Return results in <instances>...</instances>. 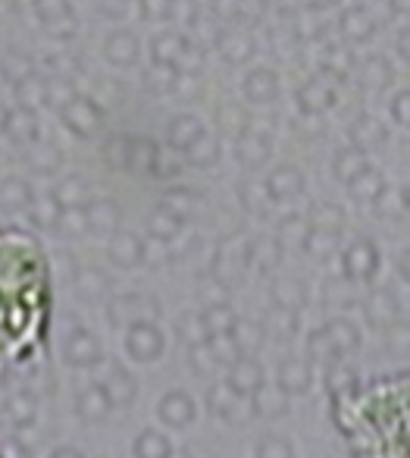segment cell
Here are the masks:
<instances>
[{
	"mask_svg": "<svg viewBox=\"0 0 410 458\" xmlns=\"http://www.w3.org/2000/svg\"><path fill=\"white\" fill-rule=\"evenodd\" d=\"M47 261L29 233H0V358L22 361L47 324Z\"/></svg>",
	"mask_w": 410,
	"mask_h": 458,
	"instance_id": "6da1fadb",
	"label": "cell"
},
{
	"mask_svg": "<svg viewBox=\"0 0 410 458\" xmlns=\"http://www.w3.org/2000/svg\"><path fill=\"white\" fill-rule=\"evenodd\" d=\"M163 333L154 320H135L126 327V355L138 364H151L163 355Z\"/></svg>",
	"mask_w": 410,
	"mask_h": 458,
	"instance_id": "7a4b0ae2",
	"label": "cell"
},
{
	"mask_svg": "<svg viewBox=\"0 0 410 458\" xmlns=\"http://www.w3.org/2000/svg\"><path fill=\"white\" fill-rule=\"evenodd\" d=\"M379 267H382V255L370 239H354L341 255V270L351 283H370L379 274Z\"/></svg>",
	"mask_w": 410,
	"mask_h": 458,
	"instance_id": "3957f363",
	"label": "cell"
},
{
	"mask_svg": "<svg viewBox=\"0 0 410 458\" xmlns=\"http://www.w3.org/2000/svg\"><path fill=\"white\" fill-rule=\"evenodd\" d=\"M63 361L76 370H91L104 361V345L101 339L95 336L85 327H76L70 336L63 339Z\"/></svg>",
	"mask_w": 410,
	"mask_h": 458,
	"instance_id": "277c9868",
	"label": "cell"
},
{
	"mask_svg": "<svg viewBox=\"0 0 410 458\" xmlns=\"http://www.w3.org/2000/svg\"><path fill=\"white\" fill-rule=\"evenodd\" d=\"M97 386L107 393L113 408H129L135 402V395H138V380H135V374L122 361H110L104 377L97 380Z\"/></svg>",
	"mask_w": 410,
	"mask_h": 458,
	"instance_id": "5b68a950",
	"label": "cell"
},
{
	"mask_svg": "<svg viewBox=\"0 0 410 458\" xmlns=\"http://www.w3.org/2000/svg\"><path fill=\"white\" fill-rule=\"evenodd\" d=\"M157 418H160V424L172 427V430L191 427L197 418V405H195V399H191V393H185V389H170L166 395H160Z\"/></svg>",
	"mask_w": 410,
	"mask_h": 458,
	"instance_id": "8992f818",
	"label": "cell"
},
{
	"mask_svg": "<svg viewBox=\"0 0 410 458\" xmlns=\"http://www.w3.org/2000/svg\"><path fill=\"white\" fill-rule=\"evenodd\" d=\"M229 377H226V386L232 389L235 395H254L260 386L266 383V370L264 364L257 361L254 355H238L232 364H229Z\"/></svg>",
	"mask_w": 410,
	"mask_h": 458,
	"instance_id": "52a82bcc",
	"label": "cell"
},
{
	"mask_svg": "<svg viewBox=\"0 0 410 458\" xmlns=\"http://www.w3.org/2000/svg\"><path fill=\"white\" fill-rule=\"evenodd\" d=\"M154 314H157V308H154L147 299L132 295V293L116 295V299H110V305H107L110 327H120V330H126V327L135 324V320H154Z\"/></svg>",
	"mask_w": 410,
	"mask_h": 458,
	"instance_id": "ba28073f",
	"label": "cell"
},
{
	"mask_svg": "<svg viewBox=\"0 0 410 458\" xmlns=\"http://www.w3.org/2000/svg\"><path fill=\"white\" fill-rule=\"evenodd\" d=\"M276 386L282 389L285 395L310 393V386H314V364H310L307 358H285V361L279 364Z\"/></svg>",
	"mask_w": 410,
	"mask_h": 458,
	"instance_id": "9c48e42d",
	"label": "cell"
},
{
	"mask_svg": "<svg viewBox=\"0 0 410 458\" xmlns=\"http://www.w3.org/2000/svg\"><path fill=\"white\" fill-rule=\"evenodd\" d=\"M110 261L116 264V267L122 270H132V267H141L147 258V245L141 242L135 233H116L113 239H110V249H107Z\"/></svg>",
	"mask_w": 410,
	"mask_h": 458,
	"instance_id": "30bf717a",
	"label": "cell"
},
{
	"mask_svg": "<svg viewBox=\"0 0 410 458\" xmlns=\"http://www.w3.org/2000/svg\"><path fill=\"white\" fill-rule=\"evenodd\" d=\"M247 402H251L254 418L279 420V418H285V414H289V395H285L276 383H272V386H270V383H264L257 393L247 395Z\"/></svg>",
	"mask_w": 410,
	"mask_h": 458,
	"instance_id": "8fae6325",
	"label": "cell"
},
{
	"mask_svg": "<svg viewBox=\"0 0 410 458\" xmlns=\"http://www.w3.org/2000/svg\"><path fill=\"white\" fill-rule=\"evenodd\" d=\"M110 411H113V405H110L107 393H104L97 383H91V386L79 389L76 395V414L85 420V424H104V420L110 418Z\"/></svg>",
	"mask_w": 410,
	"mask_h": 458,
	"instance_id": "7c38bea8",
	"label": "cell"
},
{
	"mask_svg": "<svg viewBox=\"0 0 410 458\" xmlns=\"http://www.w3.org/2000/svg\"><path fill=\"white\" fill-rule=\"evenodd\" d=\"M104 57H107V64L120 66V70H129V66H135V60H138V38H135L132 32H126V29H116V32H110V38L104 41Z\"/></svg>",
	"mask_w": 410,
	"mask_h": 458,
	"instance_id": "4fadbf2b",
	"label": "cell"
},
{
	"mask_svg": "<svg viewBox=\"0 0 410 458\" xmlns=\"http://www.w3.org/2000/svg\"><path fill=\"white\" fill-rule=\"evenodd\" d=\"M364 311H366V320H370L372 327H395L397 318H401V308H397L395 295L389 293V289H376V293H370V299L364 301Z\"/></svg>",
	"mask_w": 410,
	"mask_h": 458,
	"instance_id": "5bb4252c",
	"label": "cell"
},
{
	"mask_svg": "<svg viewBox=\"0 0 410 458\" xmlns=\"http://www.w3.org/2000/svg\"><path fill=\"white\" fill-rule=\"evenodd\" d=\"M266 195H270L272 201H295V198L304 195V176L295 166H279V170H272V176L266 179Z\"/></svg>",
	"mask_w": 410,
	"mask_h": 458,
	"instance_id": "9a60e30c",
	"label": "cell"
},
{
	"mask_svg": "<svg viewBox=\"0 0 410 458\" xmlns=\"http://www.w3.org/2000/svg\"><path fill=\"white\" fill-rule=\"evenodd\" d=\"M4 418H7L16 430H26V427H32L35 420H38V395L26 393V389L13 393L7 402H4Z\"/></svg>",
	"mask_w": 410,
	"mask_h": 458,
	"instance_id": "2e32d148",
	"label": "cell"
},
{
	"mask_svg": "<svg viewBox=\"0 0 410 458\" xmlns=\"http://www.w3.org/2000/svg\"><path fill=\"white\" fill-rule=\"evenodd\" d=\"M322 333L329 336V343H332V349L339 358H347V355H354V352H360V343H364V339H360V330L347 318L329 320V324L322 327Z\"/></svg>",
	"mask_w": 410,
	"mask_h": 458,
	"instance_id": "e0dca14e",
	"label": "cell"
},
{
	"mask_svg": "<svg viewBox=\"0 0 410 458\" xmlns=\"http://www.w3.org/2000/svg\"><path fill=\"white\" fill-rule=\"evenodd\" d=\"M322 383H326V393L332 395V399H341V395H351L354 389L360 386V374L351 364H345V358H339V361L326 364Z\"/></svg>",
	"mask_w": 410,
	"mask_h": 458,
	"instance_id": "ac0fdd59",
	"label": "cell"
},
{
	"mask_svg": "<svg viewBox=\"0 0 410 458\" xmlns=\"http://www.w3.org/2000/svg\"><path fill=\"white\" fill-rule=\"evenodd\" d=\"M172 455V443L166 433L145 427V430L135 437L132 443V458H170Z\"/></svg>",
	"mask_w": 410,
	"mask_h": 458,
	"instance_id": "d6986e66",
	"label": "cell"
},
{
	"mask_svg": "<svg viewBox=\"0 0 410 458\" xmlns=\"http://www.w3.org/2000/svg\"><path fill=\"white\" fill-rule=\"evenodd\" d=\"M245 95L254 104H270L279 95V79L270 70H254L251 76H245Z\"/></svg>",
	"mask_w": 410,
	"mask_h": 458,
	"instance_id": "ffe728a7",
	"label": "cell"
},
{
	"mask_svg": "<svg viewBox=\"0 0 410 458\" xmlns=\"http://www.w3.org/2000/svg\"><path fill=\"white\" fill-rule=\"evenodd\" d=\"M204 327H207L210 336H229L232 327L238 324V314L226 305V301H216V305H207V311L201 314Z\"/></svg>",
	"mask_w": 410,
	"mask_h": 458,
	"instance_id": "44dd1931",
	"label": "cell"
},
{
	"mask_svg": "<svg viewBox=\"0 0 410 458\" xmlns=\"http://www.w3.org/2000/svg\"><path fill=\"white\" fill-rule=\"evenodd\" d=\"M85 216V229H95V233H113L116 223H120V214L110 201H91L88 210L82 208Z\"/></svg>",
	"mask_w": 410,
	"mask_h": 458,
	"instance_id": "7402d4cb",
	"label": "cell"
},
{
	"mask_svg": "<svg viewBox=\"0 0 410 458\" xmlns=\"http://www.w3.org/2000/svg\"><path fill=\"white\" fill-rule=\"evenodd\" d=\"M147 229H151V236L157 242H172L182 233V216L172 214V208H163L147 220Z\"/></svg>",
	"mask_w": 410,
	"mask_h": 458,
	"instance_id": "603a6c76",
	"label": "cell"
},
{
	"mask_svg": "<svg viewBox=\"0 0 410 458\" xmlns=\"http://www.w3.org/2000/svg\"><path fill=\"white\" fill-rule=\"evenodd\" d=\"M332 170H335V176H339L341 182L351 185L354 179H357L360 173L370 170V166H366V157H364V154H360V151H341L339 157H335Z\"/></svg>",
	"mask_w": 410,
	"mask_h": 458,
	"instance_id": "cb8c5ba5",
	"label": "cell"
},
{
	"mask_svg": "<svg viewBox=\"0 0 410 458\" xmlns=\"http://www.w3.org/2000/svg\"><path fill=\"white\" fill-rule=\"evenodd\" d=\"M179 339H182L188 349H197V345L210 343V333H207V327H204L201 314H185V318L179 320Z\"/></svg>",
	"mask_w": 410,
	"mask_h": 458,
	"instance_id": "d4e9b609",
	"label": "cell"
},
{
	"mask_svg": "<svg viewBox=\"0 0 410 458\" xmlns=\"http://www.w3.org/2000/svg\"><path fill=\"white\" fill-rule=\"evenodd\" d=\"M229 336H232L238 355H254V352L260 349V343H264V333H260V327L245 324V320H238V324L232 327V333H229Z\"/></svg>",
	"mask_w": 410,
	"mask_h": 458,
	"instance_id": "484cf974",
	"label": "cell"
},
{
	"mask_svg": "<svg viewBox=\"0 0 410 458\" xmlns=\"http://www.w3.org/2000/svg\"><path fill=\"white\" fill-rule=\"evenodd\" d=\"M307 361L310 364H322V368H326V364H332V361H339V355H335L332 343H329V336L322 333V327L307 336Z\"/></svg>",
	"mask_w": 410,
	"mask_h": 458,
	"instance_id": "4316f807",
	"label": "cell"
},
{
	"mask_svg": "<svg viewBox=\"0 0 410 458\" xmlns=\"http://www.w3.org/2000/svg\"><path fill=\"white\" fill-rule=\"evenodd\" d=\"M32 204V191L26 182H4L0 185V208L4 210H26Z\"/></svg>",
	"mask_w": 410,
	"mask_h": 458,
	"instance_id": "83f0119b",
	"label": "cell"
},
{
	"mask_svg": "<svg viewBox=\"0 0 410 458\" xmlns=\"http://www.w3.org/2000/svg\"><path fill=\"white\" fill-rule=\"evenodd\" d=\"M38 13L45 26H70L72 22V4L70 0H38Z\"/></svg>",
	"mask_w": 410,
	"mask_h": 458,
	"instance_id": "f1b7e54d",
	"label": "cell"
},
{
	"mask_svg": "<svg viewBox=\"0 0 410 458\" xmlns=\"http://www.w3.org/2000/svg\"><path fill=\"white\" fill-rule=\"evenodd\" d=\"M254 458H295V445H291V439L270 433V437H264L257 443V449H254Z\"/></svg>",
	"mask_w": 410,
	"mask_h": 458,
	"instance_id": "f546056e",
	"label": "cell"
},
{
	"mask_svg": "<svg viewBox=\"0 0 410 458\" xmlns=\"http://www.w3.org/2000/svg\"><path fill=\"white\" fill-rule=\"evenodd\" d=\"M79 293H82L85 299H104V295L110 293V280L101 274V270L88 267L79 274Z\"/></svg>",
	"mask_w": 410,
	"mask_h": 458,
	"instance_id": "4dcf8cb0",
	"label": "cell"
},
{
	"mask_svg": "<svg viewBox=\"0 0 410 458\" xmlns=\"http://www.w3.org/2000/svg\"><path fill=\"white\" fill-rule=\"evenodd\" d=\"M235 399H238V395H235L232 389L226 386V380L210 383V389H207V411L216 414V418H222V414H226L229 408H232Z\"/></svg>",
	"mask_w": 410,
	"mask_h": 458,
	"instance_id": "1f68e13d",
	"label": "cell"
},
{
	"mask_svg": "<svg viewBox=\"0 0 410 458\" xmlns=\"http://www.w3.org/2000/svg\"><path fill=\"white\" fill-rule=\"evenodd\" d=\"M207 352H210V358H213V364H220V368H229V364L238 358V349H235L232 336H210Z\"/></svg>",
	"mask_w": 410,
	"mask_h": 458,
	"instance_id": "d6a6232c",
	"label": "cell"
},
{
	"mask_svg": "<svg viewBox=\"0 0 410 458\" xmlns=\"http://www.w3.org/2000/svg\"><path fill=\"white\" fill-rule=\"evenodd\" d=\"M254 258H257V264H260V270H264V274L276 270L279 267V242L264 239L260 245H254Z\"/></svg>",
	"mask_w": 410,
	"mask_h": 458,
	"instance_id": "836d02e7",
	"label": "cell"
},
{
	"mask_svg": "<svg viewBox=\"0 0 410 458\" xmlns=\"http://www.w3.org/2000/svg\"><path fill=\"white\" fill-rule=\"evenodd\" d=\"M307 229L304 226L301 216H289V220L282 223V233H279V239H282V245H304V239H307Z\"/></svg>",
	"mask_w": 410,
	"mask_h": 458,
	"instance_id": "e575fe53",
	"label": "cell"
},
{
	"mask_svg": "<svg viewBox=\"0 0 410 458\" xmlns=\"http://www.w3.org/2000/svg\"><path fill=\"white\" fill-rule=\"evenodd\" d=\"M251 418H254L251 402H247L245 395H238V399L232 402V408H229L226 414H222V420H226V424H235V427H245Z\"/></svg>",
	"mask_w": 410,
	"mask_h": 458,
	"instance_id": "d590c367",
	"label": "cell"
},
{
	"mask_svg": "<svg viewBox=\"0 0 410 458\" xmlns=\"http://www.w3.org/2000/svg\"><path fill=\"white\" fill-rule=\"evenodd\" d=\"M191 368H195L201 377H207L210 370L216 368L213 358H210V352H207V345H197V349H191Z\"/></svg>",
	"mask_w": 410,
	"mask_h": 458,
	"instance_id": "8d00e7d4",
	"label": "cell"
},
{
	"mask_svg": "<svg viewBox=\"0 0 410 458\" xmlns=\"http://www.w3.org/2000/svg\"><path fill=\"white\" fill-rule=\"evenodd\" d=\"M47 458H85V452L76 449V445H57V449H51Z\"/></svg>",
	"mask_w": 410,
	"mask_h": 458,
	"instance_id": "74e56055",
	"label": "cell"
},
{
	"mask_svg": "<svg viewBox=\"0 0 410 458\" xmlns=\"http://www.w3.org/2000/svg\"><path fill=\"white\" fill-rule=\"evenodd\" d=\"M170 458H195V455H191L188 449H182V452H176V449H172V455H170Z\"/></svg>",
	"mask_w": 410,
	"mask_h": 458,
	"instance_id": "f35d334b",
	"label": "cell"
}]
</instances>
